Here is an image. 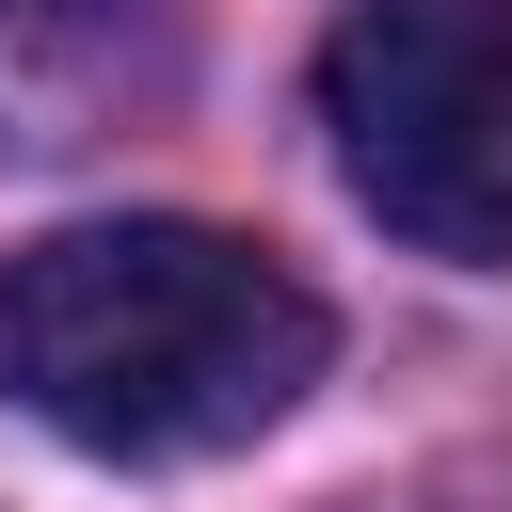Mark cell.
Wrapping results in <instances>:
<instances>
[{
    "instance_id": "obj_1",
    "label": "cell",
    "mask_w": 512,
    "mask_h": 512,
    "mask_svg": "<svg viewBox=\"0 0 512 512\" xmlns=\"http://www.w3.org/2000/svg\"><path fill=\"white\" fill-rule=\"evenodd\" d=\"M320 384V288L224 224H64L0 256V400L112 464H192Z\"/></svg>"
},
{
    "instance_id": "obj_2",
    "label": "cell",
    "mask_w": 512,
    "mask_h": 512,
    "mask_svg": "<svg viewBox=\"0 0 512 512\" xmlns=\"http://www.w3.org/2000/svg\"><path fill=\"white\" fill-rule=\"evenodd\" d=\"M336 176L464 272H512V0H368L320 48Z\"/></svg>"
},
{
    "instance_id": "obj_3",
    "label": "cell",
    "mask_w": 512,
    "mask_h": 512,
    "mask_svg": "<svg viewBox=\"0 0 512 512\" xmlns=\"http://www.w3.org/2000/svg\"><path fill=\"white\" fill-rule=\"evenodd\" d=\"M176 48H192V0H0V144L64 160V144L160 112Z\"/></svg>"
}]
</instances>
